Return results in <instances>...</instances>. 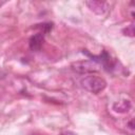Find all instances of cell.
I'll return each mask as SVG.
<instances>
[{"instance_id": "cell-4", "label": "cell", "mask_w": 135, "mask_h": 135, "mask_svg": "<svg viewBox=\"0 0 135 135\" xmlns=\"http://www.w3.org/2000/svg\"><path fill=\"white\" fill-rule=\"evenodd\" d=\"M43 42H44V34L42 33H37L35 35H33L31 38H30V49L34 52H38L41 50L42 45H43Z\"/></svg>"}, {"instance_id": "cell-7", "label": "cell", "mask_w": 135, "mask_h": 135, "mask_svg": "<svg viewBox=\"0 0 135 135\" xmlns=\"http://www.w3.org/2000/svg\"><path fill=\"white\" fill-rule=\"evenodd\" d=\"M59 135H76V134H75V133H73V132H71V131H65V132L60 133Z\"/></svg>"}, {"instance_id": "cell-1", "label": "cell", "mask_w": 135, "mask_h": 135, "mask_svg": "<svg viewBox=\"0 0 135 135\" xmlns=\"http://www.w3.org/2000/svg\"><path fill=\"white\" fill-rule=\"evenodd\" d=\"M80 84L88 92L93 93V94H98L105 89L107 81L102 77H99V76L92 74V75L84 76L80 80Z\"/></svg>"}, {"instance_id": "cell-3", "label": "cell", "mask_w": 135, "mask_h": 135, "mask_svg": "<svg viewBox=\"0 0 135 135\" xmlns=\"http://www.w3.org/2000/svg\"><path fill=\"white\" fill-rule=\"evenodd\" d=\"M85 4L89 6V8L94 12L97 15H103L108 12L109 6L108 3L104 1H96V0H91V1H85Z\"/></svg>"}, {"instance_id": "cell-5", "label": "cell", "mask_w": 135, "mask_h": 135, "mask_svg": "<svg viewBox=\"0 0 135 135\" xmlns=\"http://www.w3.org/2000/svg\"><path fill=\"white\" fill-rule=\"evenodd\" d=\"M130 108H131V102L128 101V100H127V101H126V100H123V101H118V102L114 103V105H113L114 111H116V112H118V113H126V112L129 111Z\"/></svg>"}, {"instance_id": "cell-2", "label": "cell", "mask_w": 135, "mask_h": 135, "mask_svg": "<svg viewBox=\"0 0 135 135\" xmlns=\"http://www.w3.org/2000/svg\"><path fill=\"white\" fill-rule=\"evenodd\" d=\"M72 69L79 74L96 73L99 71V64L94 60H80L72 63Z\"/></svg>"}, {"instance_id": "cell-6", "label": "cell", "mask_w": 135, "mask_h": 135, "mask_svg": "<svg viewBox=\"0 0 135 135\" xmlns=\"http://www.w3.org/2000/svg\"><path fill=\"white\" fill-rule=\"evenodd\" d=\"M123 34L126 36H129V37H134V34H135V31H134V24H130L129 26H127L124 30H123Z\"/></svg>"}]
</instances>
